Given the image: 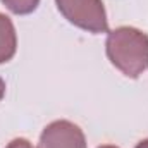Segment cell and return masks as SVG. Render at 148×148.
<instances>
[{"label":"cell","mask_w":148,"mask_h":148,"mask_svg":"<svg viewBox=\"0 0 148 148\" xmlns=\"http://www.w3.org/2000/svg\"><path fill=\"white\" fill-rule=\"evenodd\" d=\"M105 52L112 66L131 79L148 69V35L133 26H121L109 31Z\"/></svg>","instance_id":"6da1fadb"},{"label":"cell","mask_w":148,"mask_h":148,"mask_svg":"<svg viewBox=\"0 0 148 148\" xmlns=\"http://www.w3.org/2000/svg\"><path fill=\"white\" fill-rule=\"evenodd\" d=\"M59 12L76 28L93 35L109 31V19L102 0H55Z\"/></svg>","instance_id":"7a4b0ae2"},{"label":"cell","mask_w":148,"mask_h":148,"mask_svg":"<svg viewBox=\"0 0 148 148\" xmlns=\"http://www.w3.org/2000/svg\"><path fill=\"white\" fill-rule=\"evenodd\" d=\"M38 148H86V138L77 124L60 119L41 131Z\"/></svg>","instance_id":"3957f363"},{"label":"cell","mask_w":148,"mask_h":148,"mask_svg":"<svg viewBox=\"0 0 148 148\" xmlns=\"http://www.w3.org/2000/svg\"><path fill=\"white\" fill-rule=\"evenodd\" d=\"M17 50V35L16 28L5 14L0 12V64L9 62Z\"/></svg>","instance_id":"277c9868"},{"label":"cell","mask_w":148,"mask_h":148,"mask_svg":"<svg viewBox=\"0 0 148 148\" xmlns=\"http://www.w3.org/2000/svg\"><path fill=\"white\" fill-rule=\"evenodd\" d=\"M12 14L16 16H28L35 12L40 0H0Z\"/></svg>","instance_id":"5b68a950"},{"label":"cell","mask_w":148,"mask_h":148,"mask_svg":"<svg viewBox=\"0 0 148 148\" xmlns=\"http://www.w3.org/2000/svg\"><path fill=\"white\" fill-rule=\"evenodd\" d=\"M5 148H35V147L26 138H16V140H12Z\"/></svg>","instance_id":"8992f818"},{"label":"cell","mask_w":148,"mask_h":148,"mask_svg":"<svg viewBox=\"0 0 148 148\" xmlns=\"http://www.w3.org/2000/svg\"><path fill=\"white\" fill-rule=\"evenodd\" d=\"M3 95H5V81L0 77V102H2V98H3Z\"/></svg>","instance_id":"52a82bcc"},{"label":"cell","mask_w":148,"mask_h":148,"mask_svg":"<svg viewBox=\"0 0 148 148\" xmlns=\"http://www.w3.org/2000/svg\"><path fill=\"white\" fill-rule=\"evenodd\" d=\"M134 148H148V138H147V140H141V141H140Z\"/></svg>","instance_id":"ba28073f"},{"label":"cell","mask_w":148,"mask_h":148,"mask_svg":"<svg viewBox=\"0 0 148 148\" xmlns=\"http://www.w3.org/2000/svg\"><path fill=\"white\" fill-rule=\"evenodd\" d=\"M98 148H119V147H115V145H102V147H98Z\"/></svg>","instance_id":"9c48e42d"}]
</instances>
